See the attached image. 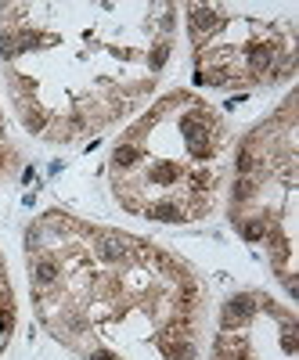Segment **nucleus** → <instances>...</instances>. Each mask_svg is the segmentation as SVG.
I'll use <instances>...</instances> for the list:
<instances>
[{
  "label": "nucleus",
  "mask_w": 299,
  "mask_h": 360,
  "mask_svg": "<svg viewBox=\"0 0 299 360\" xmlns=\"http://www.w3.org/2000/svg\"><path fill=\"white\" fill-rule=\"evenodd\" d=\"M22 259L40 328L76 360H202L205 281L155 238L51 205Z\"/></svg>",
  "instance_id": "f257e3e1"
},
{
  "label": "nucleus",
  "mask_w": 299,
  "mask_h": 360,
  "mask_svg": "<svg viewBox=\"0 0 299 360\" xmlns=\"http://www.w3.org/2000/svg\"><path fill=\"white\" fill-rule=\"evenodd\" d=\"M181 4L0 0V76L18 127L54 148L134 119L159 90Z\"/></svg>",
  "instance_id": "f03ea898"
},
{
  "label": "nucleus",
  "mask_w": 299,
  "mask_h": 360,
  "mask_svg": "<svg viewBox=\"0 0 299 360\" xmlns=\"http://www.w3.org/2000/svg\"><path fill=\"white\" fill-rule=\"evenodd\" d=\"M234 130L195 90L173 86L144 105L108 148L112 202L163 227L202 224L220 209L231 173Z\"/></svg>",
  "instance_id": "7ed1b4c3"
},
{
  "label": "nucleus",
  "mask_w": 299,
  "mask_h": 360,
  "mask_svg": "<svg viewBox=\"0 0 299 360\" xmlns=\"http://www.w3.org/2000/svg\"><path fill=\"white\" fill-rule=\"evenodd\" d=\"M227 224L263 256L274 281L295 299L299 245V94H288L234 141L227 173Z\"/></svg>",
  "instance_id": "20e7f679"
},
{
  "label": "nucleus",
  "mask_w": 299,
  "mask_h": 360,
  "mask_svg": "<svg viewBox=\"0 0 299 360\" xmlns=\"http://www.w3.org/2000/svg\"><path fill=\"white\" fill-rule=\"evenodd\" d=\"M191 76L205 90L249 94L295 79V4H184Z\"/></svg>",
  "instance_id": "39448f33"
},
{
  "label": "nucleus",
  "mask_w": 299,
  "mask_h": 360,
  "mask_svg": "<svg viewBox=\"0 0 299 360\" xmlns=\"http://www.w3.org/2000/svg\"><path fill=\"white\" fill-rule=\"evenodd\" d=\"M205 360H299L295 307L260 288L227 295Z\"/></svg>",
  "instance_id": "423d86ee"
},
{
  "label": "nucleus",
  "mask_w": 299,
  "mask_h": 360,
  "mask_svg": "<svg viewBox=\"0 0 299 360\" xmlns=\"http://www.w3.org/2000/svg\"><path fill=\"white\" fill-rule=\"evenodd\" d=\"M15 332H18V292H15V281H11L8 256L0 249V360L8 356Z\"/></svg>",
  "instance_id": "0eeeda50"
},
{
  "label": "nucleus",
  "mask_w": 299,
  "mask_h": 360,
  "mask_svg": "<svg viewBox=\"0 0 299 360\" xmlns=\"http://www.w3.org/2000/svg\"><path fill=\"white\" fill-rule=\"evenodd\" d=\"M18 169V144L11 137V123H8V112L4 101H0V184H8Z\"/></svg>",
  "instance_id": "6e6552de"
}]
</instances>
